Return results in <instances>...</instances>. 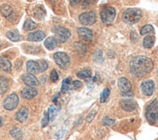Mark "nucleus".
I'll list each match as a JSON object with an SVG mask.
<instances>
[{
    "instance_id": "1",
    "label": "nucleus",
    "mask_w": 158,
    "mask_h": 140,
    "mask_svg": "<svg viewBox=\"0 0 158 140\" xmlns=\"http://www.w3.org/2000/svg\"><path fill=\"white\" fill-rule=\"evenodd\" d=\"M153 69L152 60L143 55L135 56L130 61V73L136 78H143L149 74Z\"/></svg>"
},
{
    "instance_id": "2",
    "label": "nucleus",
    "mask_w": 158,
    "mask_h": 140,
    "mask_svg": "<svg viewBox=\"0 0 158 140\" xmlns=\"http://www.w3.org/2000/svg\"><path fill=\"white\" fill-rule=\"evenodd\" d=\"M142 18V11L137 8H131L124 11L122 18L127 24H135L139 22Z\"/></svg>"
},
{
    "instance_id": "3",
    "label": "nucleus",
    "mask_w": 158,
    "mask_h": 140,
    "mask_svg": "<svg viewBox=\"0 0 158 140\" xmlns=\"http://www.w3.org/2000/svg\"><path fill=\"white\" fill-rule=\"evenodd\" d=\"M146 118L150 124H155L158 122V103L154 100L148 104L146 110Z\"/></svg>"
},
{
    "instance_id": "4",
    "label": "nucleus",
    "mask_w": 158,
    "mask_h": 140,
    "mask_svg": "<svg viewBox=\"0 0 158 140\" xmlns=\"http://www.w3.org/2000/svg\"><path fill=\"white\" fill-rule=\"evenodd\" d=\"M52 31L54 32V35H56V41H58L59 43H65L71 37V32L63 26H53Z\"/></svg>"
},
{
    "instance_id": "5",
    "label": "nucleus",
    "mask_w": 158,
    "mask_h": 140,
    "mask_svg": "<svg viewBox=\"0 0 158 140\" xmlns=\"http://www.w3.org/2000/svg\"><path fill=\"white\" fill-rule=\"evenodd\" d=\"M100 17L104 23H112L115 18V9L114 7H106V8H104L100 12Z\"/></svg>"
},
{
    "instance_id": "6",
    "label": "nucleus",
    "mask_w": 158,
    "mask_h": 140,
    "mask_svg": "<svg viewBox=\"0 0 158 140\" xmlns=\"http://www.w3.org/2000/svg\"><path fill=\"white\" fill-rule=\"evenodd\" d=\"M118 89L122 96H133L132 95V86L130 81L126 78H120L118 81Z\"/></svg>"
},
{
    "instance_id": "7",
    "label": "nucleus",
    "mask_w": 158,
    "mask_h": 140,
    "mask_svg": "<svg viewBox=\"0 0 158 140\" xmlns=\"http://www.w3.org/2000/svg\"><path fill=\"white\" fill-rule=\"evenodd\" d=\"M53 59L56 61V65L59 66L61 69H66L69 66L70 58L67 53L65 52H56L53 54Z\"/></svg>"
},
{
    "instance_id": "8",
    "label": "nucleus",
    "mask_w": 158,
    "mask_h": 140,
    "mask_svg": "<svg viewBox=\"0 0 158 140\" xmlns=\"http://www.w3.org/2000/svg\"><path fill=\"white\" fill-rule=\"evenodd\" d=\"M19 102V99L18 94H16V93H12V94H10V95L4 100L3 106H4V108L7 109V110H14V109H15V108L18 106Z\"/></svg>"
},
{
    "instance_id": "9",
    "label": "nucleus",
    "mask_w": 158,
    "mask_h": 140,
    "mask_svg": "<svg viewBox=\"0 0 158 140\" xmlns=\"http://www.w3.org/2000/svg\"><path fill=\"white\" fill-rule=\"evenodd\" d=\"M79 22L82 25H93L96 22V15L93 12H85L82 13L79 17Z\"/></svg>"
},
{
    "instance_id": "10",
    "label": "nucleus",
    "mask_w": 158,
    "mask_h": 140,
    "mask_svg": "<svg viewBox=\"0 0 158 140\" xmlns=\"http://www.w3.org/2000/svg\"><path fill=\"white\" fill-rule=\"evenodd\" d=\"M22 80L25 84V85L29 86V87H35L39 84V81L37 78L33 74H24L22 75Z\"/></svg>"
},
{
    "instance_id": "11",
    "label": "nucleus",
    "mask_w": 158,
    "mask_h": 140,
    "mask_svg": "<svg viewBox=\"0 0 158 140\" xmlns=\"http://www.w3.org/2000/svg\"><path fill=\"white\" fill-rule=\"evenodd\" d=\"M141 90L145 96H152L154 91V82L152 80H146L142 83Z\"/></svg>"
},
{
    "instance_id": "12",
    "label": "nucleus",
    "mask_w": 158,
    "mask_h": 140,
    "mask_svg": "<svg viewBox=\"0 0 158 140\" xmlns=\"http://www.w3.org/2000/svg\"><path fill=\"white\" fill-rule=\"evenodd\" d=\"M22 97L25 100H31L33 98H35L38 95V90L35 87H29L27 86L22 90Z\"/></svg>"
},
{
    "instance_id": "13",
    "label": "nucleus",
    "mask_w": 158,
    "mask_h": 140,
    "mask_svg": "<svg viewBox=\"0 0 158 140\" xmlns=\"http://www.w3.org/2000/svg\"><path fill=\"white\" fill-rule=\"evenodd\" d=\"M78 34L81 39L87 41V42H90L93 39V33L91 30H89L88 28L85 27H79L78 28Z\"/></svg>"
},
{
    "instance_id": "14",
    "label": "nucleus",
    "mask_w": 158,
    "mask_h": 140,
    "mask_svg": "<svg viewBox=\"0 0 158 140\" xmlns=\"http://www.w3.org/2000/svg\"><path fill=\"white\" fill-rule=\"evenodd\" d=\"M120 106L125 111H134L137 108V103L131 99H124L120 102Z\"/></svg>"
},
{
    "instance_id": "15",
    "label": "nucleus",
    "mask_w": 158,
    "mask_h": 140,
    "mask_svg": "<svg viewBox=\"0 0 158 140\" xmlns=\"http://www.w3.org/2000/svg\"><path fill=\"white\" fill-rule=\"evenodd\" d=\"M46 37V34L44 31L42 30H37L35 32H31L28 34V36H27V40L30 41V42H40L44 40Z\"/></svg>"
},
{
    "instance_id": "16",
    "label": "nucleus",
    "mask_w": 158,
    "mask_h": 140,
    "mask_svg": "<svg viewBox=\"0 0 158 140\" xmlns=\"http://www.w3.org/2000/svg\"><path fill=\"white\" fill-rule=\"evenodd\" d=\"M12 70L11 61L4 56H0V71L5 73H10Z\"/></svg>"
},
{
    "instance_id": "17",
    "label": "nucleus",
    "mask_w": 158,
    "mask_h": 140,
    "mask_svg": "<svg viewBox=\"0 0 158 140\" xmlns=\"http://www.w3.org/2000/svg\"><path fill=\"white\" fill-rule=\"evenodd\" d=\"M28 109L26 107H22L16 113V120L19 123H24L28 118Z\"/></svg>"
},
{
    "instance_id": "18",
    "label": "nucleus",
    "mask_w": 158,
    "mask_h": 140,
    "mask_svg": "<svg viewBox=\"0 0 158 140\" xmlns=\"http://www.w3.org/2000/svg\"><path fill=\"white\" fill-rule=\"evenodd\" d=\"M10 87V83L7 78L3 75H0V95L5 94Z\"/></svg>"
},
{
    "instance_id": "19",
    "label": "nucleus",
    "mask_w": 158,
    "mask_h": 140,
    "mask_svg": "<svg viewBox=\"0 0 158 140\" xmlns=\"http://www.w3.org/2000/svg\"><path fill=\"white\" fill-rule=\"evenodd\" d=\"M26 69L30 74H37L39 73V65H38V62L36 61H33L30 60L26 63Z\"/></svg>"
},
{
    "instance_id": "20",
    "label": "nucleus",
    "mask_w": 158,
    "mask_h": 140,
    "mask_svg": "<svg viewBox=\"0 0 158 140\" xmlns=\"http://www.w3.org/2000/svg\"><path fill=\"white\" fill-rule=\"evenodd\" d=\"M0 12H1L3 17H5L7 18H9L10 17H12L13 13H14L12 6H10L9 4H4V5H2L1 7H0Z\"/></svg>"
},
{
    "instance_id": "21",
    "label": "nucleus",
    "mask_w": 158,
    "mask_h": 140,
    "mask_svg": "<svg viewBox=\"0 0 158 140\" xmlns=\"http://www.w3.org/2000/svg\"><path fill=\"white\" fill-rule=\"evenodd\" d=\"M44 45L48 50H54V48L57 46V41L54 37H49L45 41Z\"/></svg>"
},
{
    "instance_id": "22",
    "label": "nucleus",
    "mask_w": 158,
    "mask_h": 140,
    "mask_svg": "<svg viewBox=\"0 0 158 140\" xmlns=\"http://www.w3.org/2000/svg\"><path fill=\"white\" fill-rule=\"evenodd\" d=\"M10 134L12 135L13 138H15L16 140H23V130L19 128H13L10 130Z\"/></svg>"
},
{
    "instance_id": "23",
    "label": "nucleus",
    "mask_w": 158,
    "mask_h": 140,
    "mask_svg": "<svg viewBox=\"0 0 158 140\" xmlns=\"http://www.w3.org/2000/svg\"><path fill=\"white\" fill-rule=\"evenodd\" d=\"M6 36L8 39H10L11 41L13 42H19L20 40V34L19 33L18 30H11V31H8L6 34Z\"/></svg>"
},
{
    "instance_id": "24",
    "label": "nucleus",
    "mask_w": 158,
    "mask_h": 140,
    "mask_svg": "<svg viewBox=\"0 0 158 140\" xmlns=\"http://www.w3.org/2000/svg\"><path fill=\"white\" fill-rule=\"evenodd\" d=\"M37 27V24L35 22H33L31 18H27L25 20V22L23 24V29L25 31H31V30H34L35 28Z\"/></svg>"
},
{
    "instance_id": "25",
    "label": "nucleus",
    "mask_w": 158,
    "mask_h": 140,
    "mask_svg": "<svg viewBox=\"0 0 158 140\" xmlns=\"http://www.w3.org/2000/svg\"><path fill=\"white\" fill-rule=\"evenodd\" d=\"M154 40L155 39L152 36H147V37H145V39H143V46H145L146 48L152 47L153 45H154Z\"/></svg>"
},
{
    "instance_id": "26",
    "label": "nucleus",
    "mask_w": 158,
    "mask_h": 140,
    "mask_svg": "<svg viewBox=\"0 0 158 140\" xmlns=\"http://www.w3.org/2000/svg\"><path fill=\"white\" fill-rule=\"evenodd\" d=\"M77 75H78V78H80L87 79V78H89L91 76V71H90V70H88V69H85V70H82V71L79 72L77 74Z\"/></svg>"
},
{
    "instance_id": "27",
    "label": "nucleus",
    "mask_w": 158,
    "mask_h": 140,
    "mask_svg": "<svg viewBox=\"0 0 158 140\" xmlns=\"http://www.w3.org/2000/svg\"><path fill=\"white\" fill-rule=\"evenodd\" d=\"M153 32H154V28L150 24H147L145 26H143L141 29V35H147V34L153 33Z\"/></svg>"
},
{
    "instance_id": "28",
    "label": "nucleus",
    "mask_w": 158,
    "mask_h": 140,
    "mask_svg": "<svg viewBox=\"0 0 158 140\" xmlns=\"http://www.w3.org/2000/svg\"><path fill=\"white\" fill-rule=\"evenodd\" d=\"M102 124L104 126H107V127H113L114 125V120L110 117H104L102 120Z\"/></svg>"
},
{
    "instance_id": "29",
    "label": "nucleus",
    "mask_w": 158,
    "mask_h": 140,
    "mask_svg": "<svg viewBox=\"0 0 158 140\" xmlns=\"http://www.w3.org/2000/svg\"><path fill=\"white\" fill-rule=\"evenodd\" d=\"M109 96H110V89L109 88L104 89V90H103L102 94H101V97H100V102H105L108 100Z\"/></svg>"
},
{
    "instance_id": "30",
    "label": "nucleus",
    "mask_w": 158,
    "mask_h": 140,
    "mask_svg": "<svg viewBox=\"0 0 158 140\" xmlns=\"http://www.w3.org/2000/svg\"><path fill=\"white\" fill-rule=\"evenodd\" d=\"M38 65H39V73H43L45 72L46 70L48 69V67H49V65H48L47 61L45 60H40L38 62Z\"/></svg>"
},
{
    "instance_id": "31",
    "label": "nucleus",
    "mask_w": 158,
    "mask_h": 140,
    "mask_svg": "<svg viewBox=\"0 0 158 140\" xmlns=\"http://www.w3.org/2000/svg\"><path fill=\"white\" fill-rule=\"evenodd\" d=\"M70 81H71V79L70 78H66L65 80H63V82H62V87H61V91L62 92H67V90H69V88H70Z\"/></svg>"
},
{
    "instance_id": "32",
    "label": "nucleus",
    "mask_w": 158,
    "mask_h": 140,
    "mask_svg": "<svg viewBox=\"0 0 158 140\" xmlns=\"http://www.w3.org/2000/svg\"><path fill=\"white\" fill-rule=\"evenodd\" d=\"M48 115H49V120L50 121H52L54 117L56 115V109L54 108L53 106H51L49 108V111H48Z\"/></svg>"
},
{
    "instance_id": "33",
    "label": "nucleus",
    "mask_w": 158,
    "mask_h": 140,
    "mask_svg": "<svg viewBox=\"0 0 158 140\" xmlns=\"http://www.w3.org/2000/svg\"><path fill=\"white\" fill-rule=\"evenodd\" d=\"M74 46H75V47H76V50H80L81 53L85 52V45H82L81 43H76Z\"/></svg>"
},
{
    "instance_id": "34",
    "label": "nucleus",
    "mask_w": 158,
    "mask_h": 140,
    "mask_svg": "<svg viewBox=\"0 0 158 140\" xmlns=\"http://www.w3.org/2000/svg\"><path fill=\"white\" fill-rule=\"evenodd\" d=\"M51 79L52 82H56L57 79H58V74L57 72L56 71V70H52V71L51 72Z\"/></svg>"
},
{
    "instance_id": "35",
    "label": "nucleus",
    "mask_w": 158,
    "mask_h": 140,
    "mask_svg": "<svg viewBox=\"0 0 158 140\" xmlns=\"http://www.w3.org/2000/svg\"><path fill=\"white\" fill-rule=\"evenodd\" d=\"M49 115H48V112H45V114H44V118H43V120H42V126L43 127H46V126L48 125V123H49Z\"/></svg>"
},
{
    "instance_id": "36",
    "label": "nucleus",
    "mask_w": 158,
    "mask_h": 140,
    "mask_svg": "<svg viewBox=\"0 0 158 140\" xmlns=\"http://www.w3.org/2000/svg\"><path fill=\"white\" fill-rule=\"evenodd\" d=\"M72 85H73V88L74 89H80L81 87V82L79 81V80H75V81H73Z\"/></svg>"
},
{
    "instance_id": "37",
    "label": "nucleus",
    "mask_w": 158,
    "mask_h": 140,
    "mask_svg": "<svg viewBox=\"0 0 158 140\" xmlns=\"http://www.w3.org/2000/svg\"><path fill=\"white\" fill-rule=\"evenodd\" d=\"M94 115H95V111H92L90 114H88V116H87V118H86V121H87V122H90V121L92 120V119H93Z\"/></svg>"
},
{
    "instance_id": "38",
    "label": "nucleus",
    "mask_w": 158,
    "mask_h": 140,
    "mask_svg": "<svg viewBox=\"0 0 158 140\" xmlns=\"http://www.w3.org/2000/svg\"><path fill=\"white\" fill-rule=\"evenodd\" d=\"M70 1H71V5L74 6V5H77L81 0H70Z\"/></svg>"
},
{
    "instance_id": "39",
    "label": "nucleus",
    "mask_w": 158,
    "mask_h": 140,
    "mask_svg": "<svg viewBox=\"0 0 158 140\" xmlns=\"http://www.w3.org/2000/svg\"><path fill=\"white\" fill-rule=\"evenodd\" d=\"M41 80H42V82L44 83V82H46V76L44 75V76H42V78H41Z\"/></svg>"
},
{
    "instance_id": "40",
    "label": "nucleus",
    "mask_w": 158,
    "mask_h": 140,
    "mask_svg": "<svg viewBox=\"0 0 158 140\" xmlns=\"http://www.w3.org/2000/svg\"><path fill=\"white\" fill-rule=\"evenodd\" d=\"M2 126V120H1V118H0V127Z\"/></svg>"
}]
</instances>
